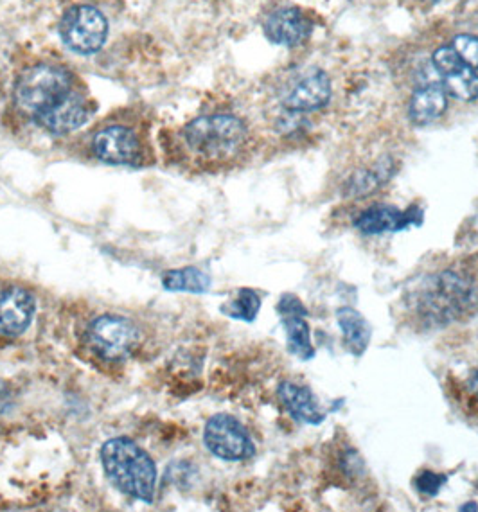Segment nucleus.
<instances>
[{
    "label": "nucleus",
    "mask_w": 478,
    "mask_h": 512,
    "mask_svg": "<svg viewBox=\"0 0 478 512\" xmlns=\"http://www.w3.org/2000/svg\"><path fill=\"white\" fill-rule=\"evenodd\" d=\"M410 306L426 327L450 326L477 311V284L450 270L428 275L412 292Z\"/></svg>",
    "instance_id": "obj_1"
},
{
    "label": "nucleus",
    "mask_w": 478,
    "mask_h": 512,
    "mask_svg": "<svg viewBox=\"0 0 478 512\" xmlns=\"http://www.w3.org/2000/svg\"><path fill=\"white\" fill-rule=\"evenodd\" d=\"M101 462L117 489L150 504L157 487V466L137 442L128 437L110 439L101 448Z\"/></svg>",
    "instance_id": "obj_2"
},
{
    "label": "nucleus",
    "mask_w": 478,
    "mask_h": 512,
    "mask_svg": "<svg viewBox=\"0 0 478 512\" xmlns=\"http://www.w3.org/2000/svg\"><path fill=\"white\" fill-rule=\"evenodd\" d=\"M184 139L198 157L223 162L238 157L245 148L247 126L236 115H204L187 124Z\"/></svg>",
    "instance_id": "obj_3"
},
{
    "label": "nucleus",
    "mask_w": 478,
    "mask_h": 512,
    "mask_svg": "<svg viewBox=\"0 0 478 512\" xmlns=\"http://www.w3.org/2000/svg\"><path fill=\"white\" fill-rule=\"evenodd\" d=\"M71 83V76L65 69L42 63L27 69L18 78L13 96L24 112L38 115L71 94Z\"/></svg>",
    "instance_id": "obj_4"
},
{
    "label": "nucleus",
    "mask_w": 478,
    "mask_h": 512,
    "mask_svg": "<svg viewBox=\"0 0 478 512\" xmlns=\"http://www.w3.org/2000/svg\"><path fill=\"white\" fill-rule=\"evenodd\" d=\"M65 45L81 56H90L103 49L108 38V20L98 8L76 6L60 24Z\"/></svg>",
    "instance_id": "obj_5"
},
{
    "label": "nucleus",
    "mask_w": 478,
    "mask_h": 512,
    "mask_svg": "<svg viewBox=\"0 0 478 512\" xmlns=\"http://www.w3.org/2000/svg\"><path fill=\"white\" fill-rule=\"evenodd\" d=\"M139 329L132 320L119 315H103L89 327L92 349L108 362L128 358L139 345Z\"/></svg>",
    "instance_id": "obj_6"
},
{
    "label": "nucleus",
    "mask_w": 478,
    "mask_h": 512,
    "mask_svg": "<svg viewBox=\"0 0 478 512\" xmlns=\"http://www.w3.org/2000/svg\"><path fill=\"white\" fill-rule=\"evenodd\" d=\"M204 442L214 457L227 462L252 459L256 453V446L247 428L232 415L218 414L211 417L205 424Z\"/></svg>",
    "instance_id": "obj_7"
},
{
    "label": "nucleus",
    "mask_w": 478,
    "mask_h": 512,
    "mask_svg": "<svg viewBox=\"0 0 478 512\" xmlns=\"http://www.w3.org/2000/svg\"><path fill=\"white\" fill-rule=\"evenodd\" d=\"M92 153L96 159L114 166H137L142 160V146L137 133L121 126H107L94 133Z\"/></svg>",
    "instance_id": "obj_8"
},
{
    "label": "nucleus",
    "mask_w": 478,
    "mask_h": 512,
    "mask_svg": "<svg viewBox=\"0 0 478 512\" xmlns=\"http://www.w3.org/2000/svg\"><path fill=\"white\" fill-rule=\"evenodd\" d=\"M277 313L281 317L284 331H286V345L288 351L297 356L302 362H310L315 358V347L311 342L310 324L306 317L310 315L301 299L293 293H284L277 302Z\"/></svg>",
    "instance_id": "obj_9"
},
{
    "label": "nucleus",
    "mask_w": 478,
    "mask_h": 512,
    "mask_svg": "<svg viewBox=\"0 0 478 512\" xmlns=\"http://www.w3.org/2000/svg\"><path fill=\"white\" fill-rule=\"evenodd\" d=\"M434 65L443 76L446 94L459 101H475L478 98V74L473 67L462 62L453 47L437 49Z\"/></svg>",
    "instance_id": "obj_10"
},
{
    "label": "nucleus",
    "mask_w": 478,
    "mask_h": 512,
    "mask_svg": "<svg viewBox=\"0 0 478 512\" xmlns=\"http://www.w3.org/2000/svg\"><path fill=\"white\" fill-rule=\"evenodd\" d=\"M421 225H423V211L417 205H410L407 211H401L394 205H372L355 220L356 229L367 236L401 232V230L421 227Z\"/></svg>",
    "instance_id": "obj_11"
},
{
    "label": "nucleus",
    "mask_w": 478,
    "mask_h": 512,
    "mask_svg": "<svg viewBox=\"0 0 478 512\" xmlns=\"http://www.w3.org/2000/svg\"><path fill=\"white\" fill-rule=\"evenodd\" d=\"M36 313L33 293L20 286H11L0 293V335L13 336L26 333Z\"/></svg>",
    "instance_id": "obj_12"
},
{
    "label": "nucleus",
    "mask_w": 478,
    "mask_h": 512,
    "mask_svg": "<svg viewBox=\"0 0 478 512\" xmlns=\"http://www.w3.org/2000/svg\"><path fill=\"white\" fill-rule=\"evenodd\" d=\"M89 103L78 94H67L56 105L35 115L36 123L53 135L76 132L89 121Z\"/></svg>",
    "instance_id": "obj_13"
},
{
    "label": "nucleus",
    "mask_w": 478,
    "mask_h": 512,
    "mask_svg": "<svg viewBox=\"0 0 478 512\" xmlns=\"http://www.w3.org/2000/svg\"><path fill=\"white\" fill-rule=\"evenodd\" d=\"M331 98V81L324 71H310L295 81L292 89L284 94L283 106L288 112H311L328 105Z\"/></svg>",
    "instance_id": "obj_14"
},
{
    "label": "nucleus",
    "mask_w": 478,
    "mask_h": 512,
    "mask_svg": "<svg viewBox=\"0 0 478 512\" xmlns=\"http://www.w3.org/2000/svg\"><path fill=\"white\" fill-rule=\"evenodd\" d=\"M265 35L268 36L270 42L279 45H299L308 38L311 31L310 18L306 17L299 8L275 9L274 13H270L266 17Z\"/></svg>",
    "instance_id": "obj_15"
},
{
    "label": "nucleus",
    "mask_w": 478,
    "mask_h": 512,
    "mask_svg": "<svg viewBox=\"0 0 478 512\" xmlns=\"http://www.w3.org/2000/svg\"><path fill=\"white\" fill-rule=\"evenodd\" d=\"M277 398L295 421L317 426V424L324 423V419H326V412L320 410V405L313 396V392L297 383L283 381L277 389Z\"/></svg>",
    "instance_id": "obj_16"
},
{
    "label": "nucleus",
    "mask_w": 478,
    "mask_h": 512,
    "mask_svg": "<svg viewBox=\"0 0 478 512\" xmlns=\"http://www.w3.org/2000/svg\"><path fill=\"white\" fill-rule=\"evenodd\" d=\"M446 106H448V94L444 87L437 83H430L416 90V94L410 99L408 114L412 123L417 126H426L437 121L446 112Z\"/></svg>",
    "instance_id": "obj_17"
},
{
    "label": "nucleus",
    "mask_w": 478,
    "mask_h": 512,
    "mask_svg": "<svg viewBox=\"0 0 478 512\" xmlns=\"http://www.w3.org/2000/svg\"><path fill=\"white\" fill-rule=\"evenodd\" d=\"M337 322L344 336L347 351L356 358L363 356L372 338V327L367 318L355 308L344 306L337 309Z\"/></svg>",
    "instance_id": "obj_18"
},
{
    "label": "nucleus",
    "mask_w": 478,
    "mask_h": 512,
    "mask_svg": "<svg viewBox=\"0 0 478 512\" xmlns=\"http://www.w3.org/2000/svg\"><path fill=\"white\" fill-rule=\"evenodd\" d=\"M392 175H394L392 162L381 160L372 168L360 169V171H356L355 175H351L344 187V193L347 198H365V196L376 193L381 186H385Z\"/></svg>",
    "instance_id": "obj_19"
},
{
    "label": "nucleus",
    "mask_w": 478,
    "mask_h": 512,
    "mask_svg": "<svg viewBox=\"0 0 478 512\" xmlns=\"http://www.w3.org/2000/svg\"><path fill=\"white\" fill-rule=\"evenodd\" d=\"M162 286L169 292L205 293L211 286V277L195 266L169 270L162 277Z\"/></svg>",
    "instance_id": "obj_20"
},
{
    "label": "nucleus",
    "mask_w": 478,
    "mask_h": 512,
    "mask_svg": "<svg viewBox=\"0 0 478 512\" xmlns=\"http://www.w3.org/2000/svg\"><path fill=\"white\" fill-rule=\"evenodd\" d=\"M259 309H261V295L252 288H241L238 297L227 306H223L222 311L227 317L254 322Z\"/></svg>",
    "instance_id": "obj_21"
},
{
    "label": "nucleus",
    "mask_w": 478,
    "mask_h": 512,
    "mask_svg": "<svg viewBox=\"0 0 478 512\" xmlns=\"http://www.w3.org/2000/svg\"><path fill=\"white\" fill-rule=\"evenodd\" d=\"M448 475L434 473V471H421L414 480V486L421 495L435 496L448 484Z\"/></svg>",
    "instance_id": "obj_22"
},
{
    "label": "nucleus",
    "mask_w": 478,
    "mask_h": 512,
    "mask_svg": "<svg viewBox=\"0 0 478 512\" xmlns=\"http://www.w3.org/2000/svg\"><path fill=\"white\" fill-rule=\"evenodd\" d=\"M453 49L461 56L462 62L478 69V36L459 35L453 40Z\"/></svg>",
    "instance_id": "obj_23"
},
{
    "label": "nucleus",
    "mask_w": 478,
    "mask_h": 512,
    "mask_svg": "<svg viewBox=\"0 0 478 512\" xmlns=\"http://www.w3.org/2000/svg\"><path fill=\"white\" fill-rule=\"evenodd\" d=\"M468 385H470L471 392H475L478 396V367L473 371V374H471L470 383H468Z\"/></svg>",
    "instance_id": "obj_24"
},
{
    "label": "nucleus",
    "mask_w": 478,
    "mask_h": 512,
    "mask_svg": "<svg viewBox=\"0 0 478 512\" xmlns=\"http://www.w3.org/2000/svg\"><path fill=\"white\" fill-rule=\"evenodd\" d=\"M461 511H478V504L470 502L468 505H462Z\"/></svg>",
    "instance_id": "obj_25"
}]
</instances>
